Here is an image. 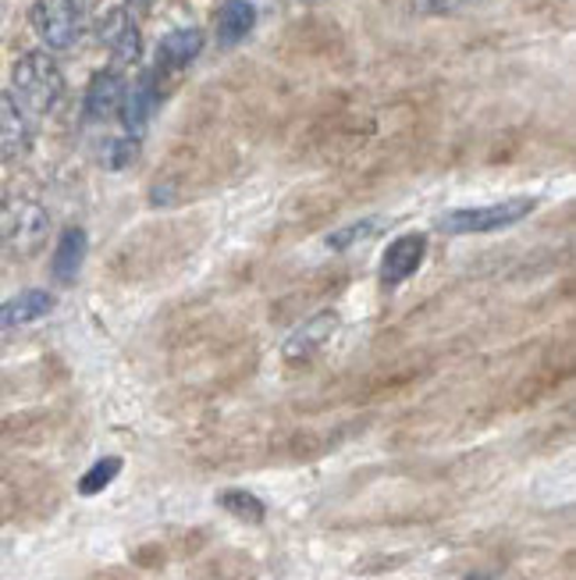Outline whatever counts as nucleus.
Returning a JSON list of instances; mask_svg holds the SVG:
<instances>
[{
    "instance_id": "f257e3e1",
    "label": "nucleus",
    "mask_w": 576,
    "mask_h": 580,
    "mask_svg": "<svg viewBox=\"0 0 576 580\" xmlns=\"http://www.w3.org/2000/svg\"><path fill=\"white\" fill-rule=\"evenodd\" d=\"M11 89H14V104L29 115H46L64 93V75L57 68V61L43 51H32L19 57L11 72Z\"/></svg>"
},
{
    "instance_id": "f03ea898",
    "label": "nucleus",
    "mask_w": 576,
    "mask_h": 580,
    "mask_svg": "<svg viewBox=\"0 0 576 580\" xmlns=\"http://www.w3.org/2000/svg\"><path fill=\"white\" fill-rule=\"evenodd\" d=\"M534 211V200L516 197V200H502V203H488V207H467V211H452L441 218V232L445 235H480V232H499L509 224L523 221Z\"/></svg>"
},
{
    "instance_id": "7ed1b4c3",
    "label": "nucleus",
    "mask_w": 576,
    "mask_h": 580,
    "mask_svg": "<svg viewBox=\"0 0 576 580\" xmlns=\"http://www.w3.org/2000/svg\"><path fill=\"white\" fill-rule=\"evenodd\" d=\"M32 25L51 51H68L83 36V11L75 8V0H36Z\"/></svg>"
},
{
    "instance_id": "20e7f679",
    "label": "nucleus",
    "mask_w": 576,
    "mask_h": 580,
    "mask_svg": "<svg viewBox=\"0 0 576 580\" xmlns=\"http://www.w3.org/2000/svg\"><path fill=\"white\" fill-rule=\"evenodd\" d=\"M96 36H100V43L115 54V61H125V64L136 61L142 51L139 25L132 14H128V8H110L100 19V25H96Z\"/></svg>"
},
{
    "instance_id": "39448f33",
    "label": "nucleus",
    "mask_w": 576,
    "mask_h": 580,
    "mask_svg": "<svg viewBox=\"0 0 576 580\" xmlns=\"http://www.w3.org/2000/svg\"><path fill=\"white\" fill-rule=\"evenodd\" d=\"M334 331H339V314L324 310V314L310 317L307 325L296 328L292 335H288V342H285V349H281V352H285V360L299 363V360L317 357V352L331 342V335H334Z\"/></svg>"
},
{
    "instance_id": "423d86ee",
    "label": "nucleus",
    "mask_w": 576,
    "mask_h": 580,
    "mask_svg": "<svg viewBox=\"0 0 576 580\" xmlns=\"http://www.w3.org/2000/svg\"><path fill=\"white\" fill-rule=\"evenodd\" d=\"M424 256H427V235H420V232L398 235L395 243L384 250V261H381L384 282H403V278L416 275V267L424 264Z\"/></svg>"
},
{
    "instance_id": "0eeeda50",
    "label": "nucleus",
    "mask_w": 576,
    "mask_h": 580,
    "mask_svg": "<svg viewBox=\"0 0 576 580\" xmlns=\"http://www.w3.org/2000/svg\"><path fill=\"white\" fill-rule=\"evenodd\" d=\"M157 78L153 72H142L132 86H125V101H121V122L128 133H142L147 128V122L153 118V110H157Z\"/></svg>"
},
{
    "instance_id": "6e6552de",
    "label": "nucleus",
    "mask_w": 576,
    "mask_h": 580,
    "mask_svg": "<svg viewBox=\"0 0 576 580\" xmlns=\"http://www.w3.org/2000/svg\"><path fill=\"white\" fill-rule=\"evenodd\" d=\"M54 310V296L46 288H25V293L11 296L8 303H0V331H11V328H22L32 325Z\"/></svg>"
},
{
    "instance_id": "1a4fd4ad",
    "label": "nucleus",
    "mask_w": 576,
    "mask_h": 580,
    "mask_svg": "<svg viewBox=\"0 0 576 580\" xmlns=\"http://www.w3.org/2000/svg\"><path fill=\"white\" fill-rule=\"evenodd\" d=\"M121 101H125V83L115 72H96L93 83L86 89V118L93 122H107L121 115Z\"/></svg>"
},
{
    "instance_id": "9d476101",
    "label": "nucleus",
    "mask_w": 576,
    "mask_h": 580,
    "mask_svg": "<svg viewBox=\"0 0 576 580\" xmlns=\"http://www.w3.org/2000/svg\"><path fill=\"white\" fill-rule=\"evenodd\" d=\"M46 229H51V218H46L43 207H32V203H19L11 211L8 224H4V232L14 246H22V250H32L36 243H43V235Z\"/></svg>"
},
{
    "instance_id": "9b49d317",
    "label": "nucleus",
    "mask_w": 576,
    "mask_h": 580,
    "mask_svg": "<svg viewBox=\"0 0 576 580\" xmlns=\"http://www.w3.org/2000/svg\"><path fill=\"white\" fill-rule=\"evenodd\" d=\"M203 51V32L200 29H174L168 32L157 46V64L160 68H185L189 61H196Z\"/></svg>"
},
{
    "instance_id": "f8f14e48",
    "label": "nucleus",
    "mask_w": 576,
    "mask_h": 580,
    "mask_svg": "<svg viewBox=\"0 0 576 580\" xmlns=\"http://www.w3.org/2000/svg\"><path fill=\"white\" fill-rule=\"evenodd\" d=\"M29 150V122L25 110L14 104V96L0 93V154L14 157Z\"/></svg>"
},
{
    "instance_id": "ddd939ff",
    "label": "nucleus",
    "mask_w": 576,
    "mask_h": 580,
    "mask_svg": "<svg viewBox=\"0 0 576 580\" xmlns=\"http://www.w3.org/2000/svg\"><path fill=\"white\" fill-rule=\"evenodd\" d=\"M253 25H256V11H253L249 0H228V4L217 11V25H214L217 43L221 46L243 43L253 32Z\"/></svg>"
},
{
    "instance_id": "4468645a",
    "label": "nucleus",
    "mask_w": 576,
    "mask_h": 580,
    "mask_svg": "<svg viewBox=\"0 0 576 580\" xmlns=\"http://www.w3.org/2000/svg\"><path fill=\"white\" fill-rule=\"evenodd\" d=\"M86 261V232L83 229H64L61 243L54 250V278L57 282H75V275L83 271Z\"/></svg>"
},
{
    "instance_id": "2eb2a0df",
    "label": "nucleus",
    "mask_w": 576,
    "mask_h": 580,
    "mask_svg": "<svg viewBox=\"0 0 576 580\" xmlns=\"http://www.w3.org/2000/svg\"><path fill=\"white\" fill-rule=\"evenodd\" d=\"M221 509L232 513L235 520H246V524H260L264 520V503L256 498L253 492H243V488H232L221 495Z\"/></svg>"
},
{
    "instance_id": "dca6fc26",
    "label": "nucleus",
    "mask_w": 576,
    "mask_h": 580,
    "mask_svg": "<svg viewBox=\"0 0 576 580\" xmlns=\"http://www.w3.org/2000/svg\"><path fill=\"white\" fill-rule=\"evenodd\" d=\"M118 474H121V460H118V456H107V460H100V463H93L89 471L83 474V481H78V492H83V495L104 492Z\"/></svg>"
},
{
    "instance_id": "f3484780",
    "label": "nucleus",
    "mask_w": 576,
    "mask_h": 580,
    "mask_svg": "<svg viewBox=\"0 0 576 580\" xmlns=\"http://www.w3.org/2000/svg\"><path fill=\"white\" fill-rule=\"evenodd\" d=\"M381 229V221H356V224H349V229H342V232H331L328 235V246L331 250H349L352 243H363V239H371L374 232Z\"/></svg>"
},
{
    "instance_id": "a211bd4d",
    "label": "nucleus",
    "mask_w": 576,
    "mask_h": 580,
    "mask_svg": "<svg viewBox=\"0 0 576 580\" xmlns=\"http://www.w3.org/2000/svg\"><path fill=\"white\" fill-rule=\"evenodd\" d=\"M139 157V143L128 136V139H118L115 147H110V168H128L132 160Z\"/></svg>"
},
{
    "instance_id": "6ab92c4d",
    "label": "nucleus",
    "mask_w": 576,
    "mask_h": 580,
    "mask_svg": "<svg viewBox=\"0 0 576 580\" xmlns=\"http://www.w3.org/2000/svg\"><path fill=\"white\" fill-rule=\"evenodd\" d=\"M459 4L462 0H420V8H427V11H452Z\"/></svg>"
},
{
    "instance_id": "aec40b11",
    "label": "nucleus",
    "mask_w": 576,
    "mask_h": 580,
    "mask_svg": "<svg viewBox=\"0 0 576 580\" xmlns=\"http://www.w3.org/2000/svg\"><path fill=\"white\" fill-rule=\"evenodd\" d=\"M462 580H488V577H462Z\"/></svg>"
}]
</instances>
